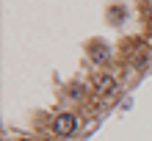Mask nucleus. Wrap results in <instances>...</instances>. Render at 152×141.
Listing matches in <instances>:
<instances>
[{"mask_svg":"<svg viewBox=\"0 0 152 141\" xmlns=\"http://www.w3.org/2000/svg\"><path fill=\"white\" fill-rule=\"evenodd\" d=\"M113 89H116V77L113 75H102V77H97V83H94V91L100 94V97L111 94Z\"/></svg>","mask_w":152,"mask_h":141,"instance_id":"2","label":"nucleus"},{"mask_svg":"<svg viewBox=\"0 0 152 141\" xmlns=\"http://www.w3.org/2000/svg\"><path fill=\"white\" fill-rule=\"evenodd\" d=\"M147 17L152 20V0H147Z\"/></svg>","mask_w":152,"mask_h":141,"instance_id":"3","label":"nucleus"},{"mask_svg":"<svg viewBox=\"0 0 152 141\" xmlns=\"http://www.w3.org/2000/svg\"><path fill=\"white\" fill-rule=\"evenodd\" d=\"M53 130H56L58 136H72L77 130V119L72 113H58V116L53 119Z\"/></svg>","mask_w":152,"mask_h":141,"instance_id":"1","label":"nucleus"}]
</instances>
